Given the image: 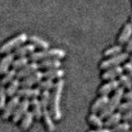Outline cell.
Here are the masks:
<instances>
[{
	"instance_id": "ffe728a7",
	"label": "cell",
	"mask_w": 132,
	"mask_h": 132,
	"mask_svg": "<svg viewBox=\"0 0 132 132\" xmlns=\"http://www.w3.org/2000/svg\"><path fill=\"white\" fill-rule=\"evenodd\" d=\"M30 106H31V109H32L31 112H32L33 116H34V117L36 120L41 119L43 109H42V106L40 105V100H38L37 98L31 99V101L30 102Z\"/></svg>"
},
{
	"instance_id": "3957f363",
	"label": "cell",
	"mask_w": 132,
	"mask_h": 132,
	"mask_svg": "<svg viewBox=\"0 0 132 132\" xmlns=\"http://www.w3.org/2000/svg\"><path fill=\"white\" fill-rule=\"evenodd\" d=\"M66 53L61 49L45 50L38 52H33L29 55V59L31 62L42 61L46 60H61L65 57Z\"/></svg>"
},
{
	"instance_id": "74e56055",
	"label": "cell",
	"mask_w": 132,
	"mask_h": 132,
	"mask_svg": "<svg viewBox=\"0 0 132 132\" xmlns=\"http://www.w3.org/2000/svg\"><path fill=\"white\" fill-rule=\"evenodd\" d=\"M126 51L127 53L132 52V36H131V38L129 40V41H128V42L126 43Z\"/></svg>"
},
{
	"instance_id": "836d02e7",
	"label": "cell",
	"mask_w": 132,
	"mask_h": 132,
	"mask_svg": "<svg viewBox=\"0 0 132 132\" xmlns=\"http://www.w3.org/2000/svg\"><path fill=\"white\" fill-rule=\"evenodd\" d=\"M6 90L3 88V86L0 87V111H3L6 106Z\"/></svg>"
},
{
	"instance_id": "e575fe53",
	"label": "cell",
	"mask_w": 132,
	"mask_h": 132,
	"mask_svg": "<svg viewBox=\"0 0 132 132\" xmlns=\"http://www.w3.org/2000/svg\"><path fill=\"white\" fill-rule=\"evenodd\" d=\"M123 69H124V71L127 73V75L130 77V78L132 81V64H130V62L126 63L123 65Z\"/></svg>"
},
{
	"instance_id": "4dcf8cb0",
	"label": "cell",
	"mask_w": 132,
	"mask_h": 132,
	"mask_svg": "<svg viewBox=\"0 0 132 132\" xmlns=\"http://www.w3.org/2000/svg\"><path fill=\"white\" fill-rule=\"evenodd\" d=\"M123 51V48L121 45H114V46L111 47L109 49H107L106 51L104 52V55L106 57H112L115 55H117L119 54L122 53Z\"/></svg>"
},
{
	"instance_id": "d6986e66",
	"label": "cell",
	"mask_w": 132,
	"mask_h": 132,
	"mask_svg": "<svg viewBox=\"0 0 132 132\" xmlns=\"http://www.w3.org/2000/svg\"><path fill=\"white\" fill-rule=\"evenodd\" d=\"M132 36V23H126L120 35L118 41L121 45L127 43Z\"/></svg>"
},
{
	"instance_id": "7402d4cb",
	"label": "cell",
	"mask_w": 132,
	"mask_h": 132,
	"mask_svg": "<svg viewBox=\"0 0 132 132\" xmlns=\"http://www.w3.org/2000/svg\"><path fill=\"white\" fill-rule=\"evenodd\" d=\"M29 40L31 41V43L33 45H35V46L37 48L43 50V51H45V50H48V48L50 47V44L46 40L41 39L36 36H31L29 37Z\"/></svg>"
},
{
	"instance_id": "83f0119b",
	"label": "cell",
	"mask_w": 132,
	"mask_h": 132,
	"mask_svg": "<svg viewBox=\"0 0 132 132\" xmlns=\"http://www.w3.org/2000/svg\"><path fill=\"white\" fill-rule=\"evenodd\" d=\"M51 102V93L50 91H43L40 95V102L43 110H47Z\"/></svg>"
},
{
	"instance_id": "f35d334b",
	"label": "cell",
	"mask_w": 132,
	"mask_h": 132,
	"mask_svg": "<svg viewBox=\"0 0 132 132\" xmlns=\"http://www.w3.org/2000/svg\"><path fill=\"white\" fill-rule=\"evenodd\" d=\"M88 132H112L111 131V129H109V128H100V129H96L93 130H90Z\"/></svg>"
},
{
	"instance_id": "8d00e7d4",
	"label": "cell",
	"mask_w": 132,
	"mask_h": 132,
	"mask_svg": "<svg viewBox=\"0 0 132 132\" xmlns=\"http://www.w3.org/2000/svg\"><path fill=\"white\" fill-rule=\"evenodd\" d=\"M124 99H125L126 101H132V89L128 91L127 93H126L124 94Z\"/></svg>"
},
{
	"instance_id": "1f68e13d",
	"label": "cell",
	"mask_w": 132,
	"mask_h": 132,
	"mask_svg": "<svg viewBox=\"0 0 132 132\" xmlns=\"http://www.w3.org/2000/svg\"><path fill=\"white\" fill-rule=\"evenodd\" d=\"M54 86H55V82H53V80L45 79V80H41L37 84V88L43 91H50L53 89Z\"/></svg>"
},
{
	"instance_id": "30bf717a",
	"label": "cell",
	"mask_w": 132,
	"mask_h": 132,
	"mask_svg": "<svg viewBox=\"0 0 132 132\" xmlns=\"http://www.w3.org/2000/svg\"><path fill=\"white\" fill-rule=\"evenodd\" d=\"M123 73H124V69L121 66H117V67L111 68L109 69H106V71L102 73V79L105 81L116 80V78L122 75Z\"/></svg>"
},
{
	"instance_id": "6da1fadb",
	"label": "cell",
	"mask_w": 132,
	"mask_h": 132,
	"mask_svg": "<svg viewBox=\"0 0 132 132\" xmlns=\"http://www.w3.org/2000/svg\"><path fill=\"white\" fill-rule=\"evenodd\" d=\"M64 86L63 79L58 80L53 88L52 93L51 94V102H50V112L55 121H60L62 117L60 110V99Z\"/></svg>"
},
{
	"instance_id": "7a4b0ae2",
	"label": "cell",
	"mask_w": 132,
	"mask_h": 132,
	"mask_svg": "<svg viewBox=\"0 0 132 132\" xmlns=\"http://www.w3.org/2000/svg\"><path fill=\"white\" fill-rule=\"evenodd\" d=\"M124 94H125V89L121 87H120L117 91H115L113 96L109 99L104 109L100 112V117L102 120L108 117L110 115L115 112L116 110L118 109L120 104L121 103V102L124 97Z\"/></svg>"
},
{
	"instance_id": "7c38bea8",
	"label": "cell",
	"mask_w": 132,
	"mask_h": 132,
	"mask_svg": "<svg viewBox=\"0 0 132 132\" xmlns=\"http://www.w3.org/2000/svg\"><path fill=\"white\" fill-rule=\"evenodd\" d=\"M120 88V84L118 80H111L108 81L106 84H103L99 88V94L101 96H108V94L113 91H117Z\"/></svg>"
},
{
	"instance_id": "603a6c76",
	"label": "cell",
	"mask_w": 132,
	"mask_h": 132,
	"mask_svg": "<svg viewBox=\"0 0 132 132\" xmlns=\"http://www.w3.org/2000/svg\"><path fill=\"white\" fill-rule=\"evenodd\" d=\"M20 81L18 78H15L14 80H12L9 84L7 85V88H5L6 90V94L7 97H14V95L18 93V88L20 86Z\"/></svg>"
},
{
	"instance_id": "277c9868",
	"label": "cell",
	"mask_w": 132,
	"mask_h": 132,
	"mask_svg": "<svg viewBox=\"0 0 132 132\" xmlns=\"http://www.w3.org/2000/svg\"><path fill=\"white\" fill-rule=\"evenodd\" d=\"M27 35L26 33H21L12 38L7 40L5 43L0 45V54H8L12 50H16L21 46L23 43L27 40Z\"/></svg>"
},
{
	"instance_id": "8fae6325",
	"label": "cell",
	"mask_w": 132,
	"mask_h": 132,
	"mask_svg": "<svg viewBox=\"0 0 132 132\" xmlns=\"http://www.w3.org/2000/svg\"><path fill=\"white\" fill-rule=\"evenodd\" d=\"M40 90L37 88H22L21 89H18V93H16L19 97H22L23 99H28V100L29 98H37L38 97H40Z\"/></svg>"
},
{
	"instance_id": "b9f144b4",
	"label": "cell",
	"mask_w": 132,
	"mask_h": 132,
	"mask_svg": "<svg viewBox=\"0 0 132 132\" xmlns=\"http://www.w3.org/2000/svg\"><path fill=\"white\" fill-rule=\"evenodd\" d=\"M128 132H132V130H130V131H128Z\"/></svg>"
},
{
	"instance_id": "5b68a950",
	"label": "cell",
	"mask_w": 132,
	"mask_h": 132,
	"mask_svg": "<svg viewBox=\"0 0 132 132\" xmlns=\"http://www.w3.org/2000/svg\"><path fill=\"white\" fill-rule=\"evenodd\" d=\"M129 56H130L129 53L122 52L117 55L110 57L109 59L102 62V64H100V69L102 70H106L111 68L117 67V66H120L121 64L124 63L126 60L129 59Z\"/></svg>"
},
{
	"instance_id": "ba28073f",
	"label": "cell",
	"mask_w": 132,
	"mask_h": 132,
	"mask_svg": "<svg viewBox=\"0 0 132 132\" xmlns=\"http://www.w3.org/2000/svg\"><path fill=\"white\" fill-rule=\"evenodd\" d=\"M43 72L36 71L31 75L23 78L22 82H20V86L22 88H31V86L35 84H38L43 78Z\"/></svg>"
},
{
	"instance_id": "5bb4252c",
	"label": "cell",
	"mask_w": 132,
	"mask_h": 132,
	"mask_svg": "<svg viewBox=\"0 0 132 132\" xmlns=\"http://www.w3.org/2000/svg\"><path fill=\"white\" fill-rule=\"evenodd\" d=\"M105 120L106 121H104V126L106 128H109V129L113 128L123 120V114L119 112V111H115L114 113L110 115Z\"/></svg>"
},
{
	"instance_id": "d590c367",
	"label": "cell",
	"mask_w": 132,
	"mask_h": 132,
	"mask_svg": "<svg viewBox=\"0 0 132 132\" xmlns=\"http://www.w3.org/2000/svg\"><path fill=\"white\" fill-rule=\"evenodd\" d=\"M123 121L130 122V123L132 121V111H130V112L126 113V114L123 115Z\"/></svg>"
},
{
	"instance_id": "4316f807",
	"label": "cell",
	"mask_w": 132,
	"mask_h": 132,
	"mask_svg": "<svg viewBox=\"0 0 132 132\" xmlns=\"http://www.w3.org/2000/svg\"><path fill=\"white\" fill-rule=\"evenodd\" d=\"M29 57H18V59L15 60L13 62H12V67L13 69L16 70L18 69L20 70L21 69L24 68L25 66L29 64Z\"/></svg>"
},
{
	"instance_id": "9a60e30c",
	"label": "cell",
	"mask_w": 132,
	"mask_h": 132,
	"mask_svg": "<svg viewBox=\"0 0 132 132\" xmlns=\"http://www.w3.org/2000/svg\"><path fill=\"white\" fill-rule=\"evenodd\" d=\"M41 119H42V121H43L45 130L48 132H54L55 130V126L53 121L54 119L52 117L51 112H50V111H48V109L43 110Z\"/></svg>"
},
{
	"instance_id": "484cf974",
	"label": "cell",
	"mask_w": 132,
	"mask_h": 132,
	"mask_svg": "<svg viewBox=\"0 0 132 132\" xmlns=\"http://www.w3.org/2000/svg\"><path fill=\"white\" fill-rule=\"evenodd\" d=\"M16 73H18L16 72V70H15L13 69L8 70V71L3 75L1 82H0L1 85L4 86L6 84H9L12 80H14L16 78Z\"/></svg>"
},
{
	"instance_id": "2e32d148",
	"label": "cell",
	"mask_w": 132,
	"mask_h": 132,
	"mask_svg": "<svg viewBox=\"0 0 132 132\" xmlns=\"http://www.w3.org/2000/svg\"><path fill=\"white\" fill-rule=\"evenodd\" d=\"M109 97L108 96H101L98 97L96 101L94 102L92 107H91V111L93 114H97L104 109V107L107 104V102L109 101Z\"/></svg>"
},
{
	"instance_id": "8992f818",
	"label": "cell",
	"mask_w": 132,
	"mask_h": 132,
	"mask_svg": "<svg viewBox=\"0 0 132 132\" xmlns=\"http://www.w3.org/2000/svg\"><path fill=\"white\" fill-rule=\"evenodd\" d=\"M19 103H20V97L18 95L11 97V99L8 101L7 103H6L5 107H4L3 110L2 111L1 118L3 120H7L14 113L16 106H18Z\"/></svg>"
},
{
	"instance_id": "f1b7e54d",
	"label": "cell",
	"mask_w": 132,
	"mask_h": 132,
	"mask_svg": "<svg viewBox=\"0 0 132 132\" xmlns=\"http://www.w3.org/2000/svg\"><path fill=\"white\" fill-rule=\"evenodd\" d=\"M118 81L120 86H121V88H123L124 89H127L129 91L132 89V81L127 74H122V75H121L119 77Z\"/></svg>"
},
{
	"instance_id": "ac0fdd59",
	"label": "cell",
	"mask_w": 132,
	"mask_h": 132,
	"mask_svg": "<svg viewBox=\"0 0 132 132\" xmlns=\"http://www.w3.org/2000/svg\"><path fill=\"white\" fill-rule=\"evenodd\" d=\"M36 46L32 44H28L25 45H21L14 51V55L18 57H26L27 55H30L35 51Z\"/></svg>"
},
{
	"instance_id": "d4e9b609",
	"label": "cell",
	"mask_w": 132,
	"mask_h": 132,
	"mask_svg": "<svg viewBox=\"0 0 132 132\" xmlns=\"http://www.w3.org/2000/svg\"><path fill=\"white\" fill-rule=\"evenodd\" d=\"M88 121L91 126H93L96 129H100V128H103L104 126V121L100 117V116L93 113L89 115V117H88Z\"/></svg>"
},
{
	"instance_id": "44dd1931",
	"label": "cell",
	"mask_w": 132,
	"mask_h": 132,
	"mask_svg": "<svg viewBox=\"0 0 132 132\" xmlns=\"http://www.w3.org/2000/svg\"><path fill=\"white\" fill-rule=\"evenodd\" d=\"M61 66V62L60 60H42L39 64V68L43 69H60Z\"/></svg>"
},
{
	"instance_id": "d6a6232c",
	"label": "cell",
	"mask_w": 132,
	"mask_h": 132,
	"mask_svg": "<svg viewBox=\"0 0 132 132\" xmlns=\"http://www.w3.org/2000/svg\"><path fill=\"white\" fill-rule=\"evenodd\" d=\"M118 111L121 114H126L132 111V101H126L120 104L118 107Z\"/></svg>"
},
{
	"instance_id": "e0dca14e",
	"label": "cell",
	"mask_w": 132,
	"mask_h": 132,
	"mask_svg": "<svg viewBox=\"0 0 132 132\" xmlns=\"http://www.w3.org/2000/svg\"><path fill=\"white\" fill-rule=\"evenodd\" d=\"M64 75V71L61 69H54L45 70L43 72V77L45 79L55 80V79H62V78Z\"/></svg>"
},
{
	"instance_id": "52a82bcc",
	"label": "cell",
	"mask_w": 132,
	"mask_h": 132,
	"mask_svg": "<svg viewBox=\"0 0 132 132\" xmlns=\"http://www.w3.org/2000/svg\"><path fill=\"white\" fill-rule=\"evenodd\" d=\"M29 106H30V101L28 99H23L22 102H20L18 106H16L14 113L12 116V122L13 123L18 122L23 117V116L28 111Z\"/></svg>"
},
{
	"instance_id": "f546056e",
	"label": "cell",
	"mask_w": 132,
	"mask_h": 132,
	"mask_svg": "<svg viewBox=\"0 0 132 132\" xmlns=\"http://www.w3.org/2000/svg\"><path fill=\"white\" fill-rule=\"evenodd\" d=\"M130 130H131L130 123L127 121H123V122H120L116 126H114L112 129H111V131L112 132H128Z\"/></svg>"
},
{
	"instance_id": "60d3db41",
	"label": "cell",
	"mask_w": 132,
	"mask_h": 132,
	"mask_svg": "<svg viewBox=\"0 0 132 132\" xmlns=\"http://www.w3.org/2000/svg\"><path fill=\"white\" fill-rule=\"evenodd\" d=\"M130 126H131V129H132V121L130 122Z\"/></svg>"
},
{
	"instance_id": "cb8c5ba5",
	"label": "cell",
	"mask_w": 132,
	"mask_h": 132,
	"mask_svg": "<svg viewBox=\"0 0 132 132\" xmlns=\"http://www.w3.org/2000/svg\"><path fill=\"white\" fill-rule=\"evenodd\" d=\"M33 119H34V116H33L31 111H27L22 118V122H21V125H20L21 129L22 130H28L32 124Z\"/></svg>"
},
{
	"instance_id": "7bdbcfd3",
	"label": "cell",
	"mask_w": 132,
	"mask_h": 132,
	"mask_svg": "<svg viewBox=\"0 0 132 132\" xmlns=\"http://www.w3.org/2000/svg\"><path fill=\"white\" fill-rule=\"evenodd\" d=\"M131 23H132V18H131Z\"/></svg>"
},
{
	"instance_id": "9c48e42d",
	"label": "cell",
	"mask_w": 132,
	"mask_h": 132,
	"mask_svg": "<svg viewBox=\"0 0 132 132\" xmlns=\"http://www.w3.org/2000/svg\"><path fill=\"white\" fill-rule=\"evenodd\" d=\"M39 69V64H37L36 62H31L29 63L27 65L25 66L24 68L18 70L16 73V78H25L28 76L31 75L32 73H34L35 72L38 71Z\"/></svg>"
},
{
	"instance_id": "4fadbf2b",
	"label": "cell",
	"mask_w": 132,
	"mask_h": 132,
	"mask_svg": "<svg viewBox=\"0 0 132 132\" xmlns=\"http://www.w3.org/2000/svg\"><path fill=\"white\" fill-rule=\"evenodd\" d=\"M14 54L8 53L0 60V75H4L9 70V67L14 61Z\"/></svg>"
},
{
	"instance_id": "ab89813d",
	"label": "cell",
	"mask_w": 132,
	"mask_h": 132,
	"mask_svg": "<svg viewBox=\"0 0 132 132\" xmlns=\"http://www.w3.org/2000/svg\"><path fill=\"white\" fill-rule=\"evenodd\" d=\"M129 60H130V63L132 64V52H131V55L129 56Z\"/></svg>"
}]
</instances>
